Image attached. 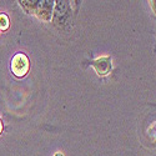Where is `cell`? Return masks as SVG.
<instances>
[{"label": "cell", "mask_w": 156, "mask_h": 156, "mask_svg": "<svg viewBox=\"0 0 156 156\" xmlns=\"http://www.w3.org/2000/svg\"><path fill=\"white\" fill-rule=\"evenodd\" d=\"M150 135H151V137H154V135H156V124H154L151 127H150ZM156 139V137H155Z\"/></svg>", "instance_id": "5b68a950"}, {"label": "cell", "mask_w": 156, "mask_h": 156, "mask_svg": "<svg viewBox=\"0 0 156 156\" xmlns=\"http://www.w3.org/2000/svg\"><path fill=\"white\" fill-rule=\"evenodd\" d=\"M91 65L96 69L99 75H108L111 70V60L108 56L100 58V59H96V60L91 61Z\"/></svg>", "instance_id": "7a4b0ae2"}, {"label": "cell", "mask_w": 156, "mask_h": 156, "mask_svg": "<svg viewBox=\"0 0 156 156\" xmlns=\"http://www.w3.org/2000/svg\"><path fill=\"white\" fill-rule=\"evenodd\" d=\"M54 156H64V155H62V154H61V152H56V154H55V155H54Z\"/></svg>", "instance_id": "8992f818"}, {"label": "cell", "mask_w": 156, "mask_h": 156, "mask_svg": "<svg viewBox=\"0 0 156 156\" xmlns=\"http://www.w3.org/2000/svg\"><path fill=\"white\" fill-rule=\"evenodd\" d=\"M152 6L155 8V10H156V2H152Z\"/></svg>", "instance_id": "ba28073f"}, {"label": "cell", "mask_w": 156, "mask_h": 156, "mask_svg": "<svg viewBox=\"0 0 156 156\" xmlns=\"http://www.w3.org/2000/svg\"><path fill=\"white\" fill-rule=\"evenodd\" d=\"M53 2H39V16L43 20H50Z\"/></svg>", "instance_id": "3957f363"}, {"label": "cell", "mask_w": 156, "mask_h": 156, "mask_svg": "<svg viewBox=\"0 0 156 156\" xmlns=\"http://www.w3.org/2000/svg\"><path fill=\"white\" fill-rule=\"evenodd\" d=\"M2 130H3V125H2V120H0V133H2Z\"/></svg>", "instance_id": "52a82bcc"}, {"label": "cell", "mask_w": 156, "mask_h": 156, "mask_svg": "<svg viewBox=\"0 0 156 156\" xmlns=\"http://www.w3.org/2000/svg\"><path fill=\"white\" fill-rule=\"evenodd\" d=\"M8 27H9V18L5 14H2L0 15V29L6 30Z\"/></svg>", "instance_id": "277c9868"}, {"label": "cell", "mask_w": 156, "mask_h": 156, "mask_svg": "<svg viewBox=\"0 0 156 156\" xmlns=\"http://www.w3.org/2000/svg\"><path fill=\"white\" fill-rule=\"evenodd\" d=\"M29 68H30V62L27 55L20 53L14 56L12 62H11V70L14 73V75H16L18 77H23L28 74Z\"/></svg>", "instance_id": "6da1fadb"}]
</instances>
